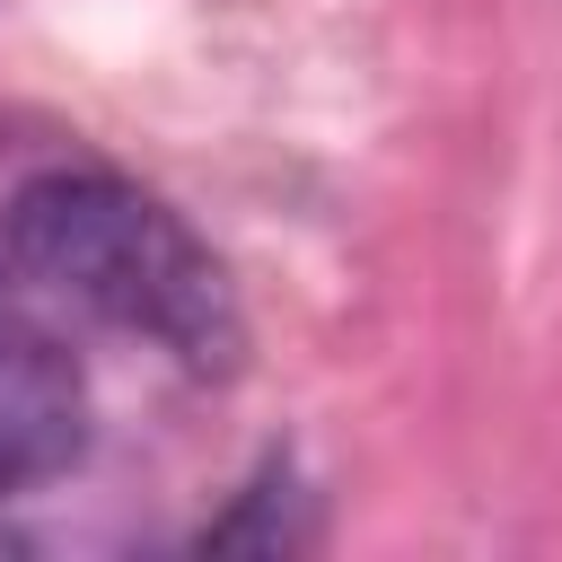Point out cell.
Segmentation results:
<instances>
[{
  "label": "cell",
  "instance_id": "obj_1",
  "mask_svg": "<svg viewBox=\"0 0 562 562\" xmlns=\"http://www.w3.org/2000/svg\"><path fill=\"white\" fill-rule=\"evenodd\" d=\"M9 263L53 299L88 307L97 325L158 342L193 378H228L246 351V307L228 263L184 228V211H167L132 176L105 167L26 176L9 202Z\"/></svg>",
  "mask_w": 562,
  "mask_h": 562
},
{
  "label": "cell",
  "instance_id": "obj_2",
  "mask_svg": "<svg viewBox=\"0 0 562 562\" xmlns=\"http://www.w3.org/2000/svg\"><path fill=\"white\" fill-rule=\"evenodd\" d=\"M88 448V378L79 360L26 325V316H0V501L70 474Z\"/></svg>",
  "mask_w": 562,
  "mask_h": 562
}]
</instances>
